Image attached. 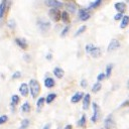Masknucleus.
<instances>
[{
	"instance_id": "nucleus-20",
	"label": "nucleus",
	"mask_w": 129,
	"mask_h": 129,
	"mask_svg": "<svg viewBox=\"0 0 129 129\" xmlns=\"http://www.w3.org/2000/svg\"><path fill=\"white\" fill-rule=\"evenodd\" d=\"M61 20L64 23H70V16H69V14H68L67 11L61 12Z\"/></svg>"
},
{
	"instance_id": "nucleus-4",
	"label": "nucleus",
	"mask_w": 129,
	"mask_h": 129,
	"mask_svg": "<svg viewBox=\"0 0 129 129\" xmlns=\"http://www.w3.org/2000/svg\"><path fill=\"white\" fill-rule=\"evenodd\" d=\"M79 17L82 21H86L91 17V14L89 12V9H80L79 10Z\"/></svg>"
},
{
	"instance_id": "nucleus-16",
	"label": "nucleus",
	"mask_w": 129,
	"mask_h": 129,
	"mask_svg": "<svg viewBox=\"0 0 129 129\" xmlns=\"http://www.w3.org/2000/svg\"><path fill=\"white\" fill-rule=\"evenodd\" d=\"M66 7H67V9H68L70 12H72V13L76 12V10H77V6H76V4L73 3V2H68V3H66Z\"/></svg>"
},
{
	"instance_id": "nucleus-19",
	"label": "nucleus",
	"mask_w": 129,
	"mask_h": 129,
	"mask_svg": "<svg viewBox=\"0 0 129 129\" xmlns=\"http://www.w3.org/2000/svg\"><path fill=\"white\" fill-rule=\"evenodd\" d=\"M90 54H91L93 57H99V56L101 55V49H100L99 47H97V46H96V47L93 49V51H92Z\"/></svg>"
},
{
	"instance_id": "nucleus-39",
	"label": "nucleus",
	"mask_w": 129,
	"mask_h": 129,
	"mask_svg": "<svg viewBox=\"0 0 129 129\" xmlns=\"http://www.w3.org/2000/svg\"><path fill=\"white\" fill-rule=\"evenodd\" d=\"M49 128H50V124L48 123V124H46V125H45V126H44L42 129H49Z\"/></svg>"
},
{
	"instance_id": "nucleus-25",
	"label": "nucleus",
	"mask_w": 129,
	"mask_h": 129,
	"mask_svg": "<svg viewBox=\"0 0 129 129\" xmlns=\"http://www.w3.org/2000/svg\"><path fill=\"white\" fill-rule=\"evenodd\" d=\"M18 102H19V97H18L17 95H13V96L11 97V106L14 107Z\"/></svg>"
},
{
	"instance_id": "nucleus-26",
	"label": "nucleus",
	"mask_w": 129,
	"mask_h": 129,
	"mask_svg": "<svg viewBox=\"0 0 129 129\" xmlns=\"http://www.w3.org/2000/svg\"><path fill=\"white\" fill-rule=\"evenodd\" d=\"M28 126H29V120L28 119H24V120H22L19 129H26Z\"/></svg>"
},
{
	"instance_id": "nucleus-14",
	"label": "nucleus",
	"mask_w": 129,
	"mask_h": 129,
	"mask_svg": "<svg viewBox=\"0 0 129 129\" xmlns=\"http://www.w3.org/2000/svg\"><path fill=\"white\" fill-rule=\"evenodd\" d=\"M63 74H64V72H63L62 69H60V68H54V70H53V75H54L57 79H61V78L63 77Z\"/></svg>"
},
{
	"instance_id": "nucleus-2",
	"label": "nucleus",
	"mask_w": 129,
	"mask_h": 129,
	"mask_svg": "<svg viewBox=\"0 0 129 129\" xmlns=\"http://www.w3.org/2000/svg\"><path fill=\"white\" fill-rule=\"evenodd\" d=\"M48 15H49L50 19L53 21H58L59 19H61V13H60L59 9H56V8H51L48 11Z\"/></svg>"
},
{
	"instance_id": "nucleus-17",
	"label": "nucleus",
	"mask_w": 129,
	"mask_h": 129,
	"mask_svg": "<svg viewBox=\"0 0 129 129\" xmlns=\"http://www.w3.org/2000/svg\"><path fill=\"white\" fill-rule=\"evenodd\" d=\"M6 4L7 2L5 0H3L1 3H0V18L3 17L4 13H5V10H6Z\"/></svg>"
},
{
	"instance_id": "nucleus-7",
	"label": "nucleus",
	"mask_w": 129,
	"mask_h": 129,
	"mask_svg": "<svg viewBox=\"0 0 129 129\" xmlns=\"http://www.w3.org/2000/svg\"><path fill=\"white\" fill-rule=\"evenodd\" d=\"M37 24H38L39 28H40L42 31H47V30L50 28V23H49L48 21H46V20H43V19L38 20Z\"/></svg>"
},
{
	"instance_id": "nucleus-28",
	"label": "nucleus",
	"mask_w": 129,
	"mask_h": 129,
	"mask_svg": "<svg viewBox=\"0 0 129 129\" xmlns=\"http://www.w3.org/2000/svg\"><path fill=\"white\" fill-rule=\"evenodd\" d=\"M95 47H96V46H95L94 44H92V43H89V44H87V45H86V47H85V49H86V52H88V53H91Z\"/></svg>"
},
{
	"instance_id": "nucleus-3",
	"label": "nucleus",
	"mask_w": 129,
	"mask_h": 129,
	"mask_svg": "<svg viewBox=\"0 0 129 129\" xmlns=\"http://www.w3.org/2000/svg\"><path fill=\"white\" fill-rule=\"evenodd\" d=\"M44 3H45V5H47V6L51 7V8H56V9H58V8L63 6V3L59 2L57 0H46Z\"/></svg>"
},
{
	"instance_id": "nucleus-9",
	"label": "nucleus",
	"mask_w": 129,
	"mask_h": 129,
	"mask_svg": "<svg viewBox=\"0 0 129 129\" xmlns=\"http://www.w3.org/2000/svg\"><path fill=\"white\" fill-rule=\"evenodd\" d=\"M90 101H91V96L90 94H86L83 98V109L87 110L90 106Z\"/></svg>"
},
{
	"instance_id": "nucleus-12",
	"label": "nucleus",
	"mask_w": 129,
	"mask_h": 129,
	"mask_svg": "<svg viewBox=\"0 0 129 129\" xmlns=\"http://www.w3.org/2000/svg\"><path fill=\"white\" fill-rule=\"evenodd\" d=\"M15 42H16V44L20 47V48H22V49H27V43H26V41H25V39H23V38H16L15 39Z\"/></svg>"
},
{
	"instance_id": "nucleus-21",
	"label": "nucleus",
	"mask_w": 129,
	"mask_h": 129,
	"mask_svg": "<svg viewBox=\"0 0 129 129\" xmlns=\"http://www.w3.org/2000/svg\"><path fill=\"white\" fill-rule=\"evenodd\" d=\"M21 111H22L23 113H28V112L30 111V105H29L28 102H25V103L21 106Z\"/></svg>"
},
{
	"instance_id": "nucleus-34",
	"label": "nucleus",
	"mask_w": 129,
	"mask_h": 129,
	"mask_svg": "<svg viewBox=\"0 0 129 129\" xmlns=\"http://www.w3.org/2000/svg\"><path fill=\"white\" fill-rule=\"evenodd\" d=\"M105 77H106V75H105L104 73H102V74L98 75V77H97V80H98V81H99V83H100L101 81H103V80L105 79Z\"/></svg>"
},
{
	"instance_id": "nucleus-10",
	"label": "nucleus",
	"mask_w": 129,
	"mask_h": 129,
	"mask_svg": "<svg viewBox=\"0 0 129 129\" xmlns=\"http://www.w3.org/2000/svg\"><path fill=\"white\" fill-rule=\"evenodd\" d=\"M84 93L83 92H78V93H76L73 97H72V99H71V102L72 103H78L79 101H81V99H83L84 98Z\"/></svg>"
},
{
	"instance_id": "nucleus-29",
	"label": "nucleus",
	"mask_w": 129,
	"mask_h": 129,
	"mask_svg": "<svg viewBox=\"0 0 129 129\" xmlns=\"http://www.w3.org/2000/svg\"><path fill=\"white\" fill-rule=\"evenodd\" d=\"M78 125L81 126V127H85V126H86V116H85V115H83V116L81 117V119H80L79 122H78Z\"/></svg>"
},
{
	"instance_id": "nucleus-40",
	"label": "nucleus",
	"mask_w": 129,
	"mask_h": 129,
	"mask_svg": "<svg viewBox=\"0 0 129 129\" xmlns=\"http://www.w3.org/2000/svg\"><path fill=\"white\" fill-rule=\"evenodd\" d=\"M72 128H73V126H72L71 124H70V125H67V126L64 127V129H72Z\"/></svg>"
},
{
	"instance_id": "nucleus-27",
	"label": "nucleus",
	"mask_w": 129,
	"mask_h": 129,
	"mask_svg": "<svg viewBox=\"0 0 129 129\" xmlns=\"http://www.w3.org/2000/svg\"><path fill=\"white\" fill-rule=\"evenodd\" d=\"M102 3V1L101 0H97V1H95V2H92L91 4H90V6H89V8L88 9H93V8H96V7H98L100 4Z\"/></svg>"
},
{
	"instance_id": "nucleus-15",
	"label": "nucleus",
	"mask_w": 129,
	"mask_h": 129,
	"mask_svg": "<svg viewBox=\"0 0 129 129\" xmlns=\"http://www.w3.org/2000/svg\"><path fill=\"white\" fill-rule=\"evenodd\" d=\"M55 85V82H54V80L53 79H51V78H46L45 80H44V86L46 87V88H52L53 86Z\"/></svg>"
},
{
	"instance_id": "nucleus-18",
	"label": "nucleus",
	"mask_w": 129,
	"mask_h": 129,
	"mask_svg": "<svg viewBox=\"0 0 129 129\" xmlns=\"http://www.w3.org/2000/svg\"><path fill=\"white\" fill-rule=\"evenodd\" d=\"M128 24H129V16H128V15H125V16H123V18H122L120 27H121V28H125Z\"/></svg>"
},
{
	"instance_id": "nucleus-8",
	"label": "nucleus",
	"mask_w": 129,
	"mask_h": 129,
	"mask_svg": "<svg viewBox=\"0 0 129 129\" xmlns=\"http://www.w3.org/2000/svg\"><path fill=\"white\" fill-rule=\"evenodd\" d=\"M120 46V42H119V40H117V39H112L111 40V42L109 43V45H108V51H113V50H116L118 47Z\"/></svg>"
},
{
	"instance_id": "nucleus-33",
	"label": "nucleus",
	"mask_w": 129,
	"mask_h": 129,
	"mask_svg": "<svg viewBox=\"0 0 129 129\" xmlns=\"http://www.w3.org/2000/svg\"><path fill=\"white\" fill-rule=\"evenodd\" d=\"M69 30H70V25H67V26L62 29V31H61V33H60V36H64V35L68 33Z\"/></svg>"
},
{
	"instance_id": "nucleus-6",
	"label": "nucleus",
	"mask_w": 129,
	"mask_h": 129,
	"mask_svg": "<svg viewBox=\"0 0 129 129\" xmlns=\"http://www.w3.org/2000/svg\"><path fill=\"white\" fill-rule=\"evenodd\" d=\"M104 125H105V128H106V129H112V128L115 127V122H114V120H113L112 115H109V116L105 119Z\"/></svg>"
},
{
	"instance_id": "nucleus-1",
	"label": "nucleus",
	"mask_w": 129,
	"mask_h": 129,
	"mask_svg": "<svg viewBox=\"0 0 129 129\" xmlns=\"http://www.w3.org/2000/svg\"><path fill=\"white\" fill-rule=\"evenodd\" d=\"M29 89H30V93H31L32 98H36L40 92V85L36 80L32 79L29 81Z\"/></svg>"
},
{
	"instance_id": "nucleus-22",
	"label": "nucleus",
	"mask_w": 129,
	"mask_h": 129,
	"mask_svg": "<svg viewBox=\"0 0 129 129\" xmlns=\"http://www.w3.org/2000/svg\"><path fill=\"white\" fill-rule=\"evenodd\" d=\"M55 97H56V95L54 94V93H51V94H48L47 95V97L45 98V102L47 103V104H49V103H51L54 99H55Z\"/></svg>"
},
{
	"instance_id": "nucleus-5",
	"label": "nucleus",
	"mask_w": 129,
	"mask_h": 129,
	"mask_svg": "<svg viewBox=\"0 0 129 129\" xmlns=\"http://www.w3.org/2000/svg\"><path fill=\"white\" fill-rule=\"evenodd\" d=\"M93 112H94V114L91 118V121L93 123H95L99 118V112H100V109H99V106L97 103H93Z\"/></svg>"
},
{
	"instance_id": "nucleus-31",
	"label": "nucleus",
	"mask_w": 129,
	"mask_h": 129,
	"mask_svg": "<svg viewBox=\"0 0 129 129\" xmlns=\"http://www.w3.org/2000/svg\"><path fill=\"white\" fill-rule=\"evenodd\" d=\"M85 30H86V26H85V25H83V26H81V27H80V28H79V29L77 30V32L75 33V36H78V35H80V34H82V33H83V32H84Z\"/></svg>"
},
{
	"instance_id": "nucleus-32",
	"label": "nucleus",
	"mask_w": 129,
	"mask_h": 129,
	"mask_svg": "<svg viewBox=\"0 0 129 129\" xmlns=\"http://www.w3.org/2000/svg\"><path fill=\"white\" fill-rule=\"evenodd\" d=\"M7 121H8V117H7L6 115H2V116L0 117V125L6 123Z\"/></svg>"
},
{
	"instance_id": "nucleus-24",
	"label": "nucleus",
	"mask_w": 129,
	"mask_h": 129,
	"mask_svg": "<svg viewBox=\"0 0 129 129\" xmlns=\"http://www.w3.org/2000/svg\"><path fill=\"white\" fill-rule=\"evenodd\" d=\"M44 102H45V99H44L43 97H41V98H39V99L37 100V103H36V108H37V110H39V109L43 106Z\"/></svg>"
},
{
	"instance_id": "nucleus-30",
	"label": "nucleus",
	"mask_w": 129,
	"mask_h": 129,
	"mask_svg": "<svg viewBox=\"0 0 129 129\" xmlns=\"http://www.w3.org/2000/svg\"><path fill=\"white\" fill-rule=\"evenodd\" d=\"M112 68H113V64L112 63H109L108 66H107V68H106V77H110V75H111V72H112Z\"/></svg>"
},
{
	"instance_id": "nucleus-38",
	"label": "nucleus",
	"mask_w": 129,
	"mask_h": 129,
	"mask_svg": "<svg viewBox=\"0 0 129 129\" xmlns=\"http://www.w3.org/2000/svg\"><path fill=\"white\" fill-rule=\"evenodd\" d=\"M81 86H82L83 88H86V87H87V82H86V80H82V82H81Z\"/></svg>"
},
{
	"instance_id": "nucleus-11",
	"label": "nucleus",
	"mask_w": 129,
	"mask_h": 129,
	"mask_svg": "<svg viewBox=\"0 0 129 129\" xmlns=\"http://www.w3.org/2000/svg\"><path fill=\"white\" fill-rule=\"evenodd\" d=\"M114 6H115V9L118 11V13H123L124 10L126 9V5L124 2H117L115 3Z\"/></svg>"
},
{
	"instance_id": "nucleus-13",
	"label": "nucleus",
	"mask_w": 129,
	"mask_h": 129,
	"mask_svg": "<svg viewBox=\"0 0 129 129\" xmlns=\"http://www.w3.org/2000/svg\"><path fill=\"white\" fill-rule=\"evenodd\" d=\"M19 92H20V94H21L23 97H26L27 94H28V86H27V84L22 83V84L20 85V87H19Z\"/></svg>"
},
{
	"instance_id": "nucleus-43",
	"label": "nucleus",
	"mask_w": 129,
	"mask_h": 129,
	"mask_svg": "<svg viewBox=\"0 0 129 129\" xmlns=\"http://www.w3.org/2000/svg\"><path fill=\"white\" fill-rule=\"evenodd\" d=\"M57 129H59V128H57Z\"/></svg>"
},
{
	"instance_id": "nucleus-36",
	"label": "nucleus",
	"mask_w": 129,
	"mask_h": 129,
	"mask_svg": "<svg viewBox=\"0 0 129 129\" xmlns=\"http://www.w3.org/2000/svg\"><path fill=\"white\" fill-rule=\"evenodd\" d=\"M21 77V73L20 72H15L13 75H12V79H18Z\"/></svg>"
},
{
	"instance_id": "nucleus-37",
	"label": "nucleus",
	"mask_w": 129,
	"mask_h": 129,
	"mask_svg": "<svg viewBox=\"0 0 129 129\" xmlns=\"http://www.w3.org/2000/svg\"><path fill=\"white\" fill-rule=\"evenodd\" d=\"M122 18H123L122 13H117V14L114 16V19H115V20H120V19H122Z\"/></svg>"
},
{
	"instance_id": "nucleus-41",
	"label": "nucleus",
	"mask_w": 129,
	"mask_h": 129,
	"mask_svg": "<svg viewBox=\"0 0 129 129\" xmlns=\"http://www.w3.org/2000/svg\"><path fill=\"white\" fill-rule=\"evenodd\" d=\"M46 58H47V59H50V58H51V54H47V55H46Z\"/></svg>"
},
{
	"instance_id": "nucleus-35",
	"label": "nucleus",
	"mask_w": 129,
	"mask_h": 129,
	"mask_svg": "<svg viewBox=\"0 0 129 129\" xmlns=\"http://www.w3.org/2000/svg\"><path fill=\"white\" fill-rule=\"evenodd\" d=\"M8 26H9L11 29H13V28H14V26H15V22H14V20H13V19H11V20H9V21H8Z\"/></svg>"
},
{
	"instance_id": "nucleus-42",
	"label": "nucleus",
	"mask_w": 129,
	"mask_h": 129,
	"mask_svg": "<svg viewBox=\"0 0 129 129\" xmlns=\"http://www.w3.org/2000/svg\"><path fill=\"white\" fill-rule=\"evenodd\" d=\"M127 88L129 89V80H128V82H127Z\"/></svg>"
},
{
	"instance_id": "nucleus-23",
	"label": "nucleus",
	"mask_w": 129,
	"mask_h": 129,
	"mask_svg": "<svg viewBox=\"0 0 129 129\" xmlns=\"http://www.w3.org/2000/svg\"><path fill=\"white\" fill-rule=\"evenodd\" d=\"M101 88H102V86H101V84L99 82L98 83H95L93 85V87H92V92L93 93H97V92H99L101 90Z\"/></svg>"
}]
</instances>
